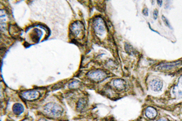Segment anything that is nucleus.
I'll return each instance as SVG.
<instances>
[{
    "mask_svg": "<svg viewBox=\"0 0 182 121\" xmlns=\"http://www.w3.org/2000/svg\"><path fill=\"white\" fill-rule=\"evenodd\" d=\"M46 114L51 118H59L63 113L62 108L55 103H49L44 107Z\"/></svg>",
    "mask_w": 182,
    "mask_h": 121,
    "instance_id": "f257e3e1",
    "label": "nucleus"
},
{
    "mask_svg": "<svg viewBox=\"0 0 182 121\" xmlns=\"http://www.w3.org/2000/svg\"><path fill=\"white\" fill-rule=\"evenodd\" d=\"M70 31L71 33L75 37H79L81 35H83L84 31V27L82 23L79 21L73 23L71 25L70 27Z\"/></svg>",
    "mask_w": 182,
    "mask_h": 121,
    "instance_id": "f03ea898",
    "label": "nucleus"
},
{
    "mask_svg": "<svg viewBox=\"0 0 182 121\" xmlns=\"http://www.w3.org/2000/svg\"><path fill=\"white\" fill-rule=\"evenodd\" d=\"M88 76L92 80L95 82H99L106 78V73L101 70H95L88 73Z\"/></svg>",
    "mask_w": 182,
    "mask_h": 121,
    "instance_id": "7ed1b4c3",
    "label": "nucleus"
},
{
    "mask_svg": "<svg viewBox=\"0 0 182 121\" xmlns=\"http://www.w3.org/2000/svg\"><path fill=\"white\" fill-rule=\"evenodd\" d=\"M93 28L96 33L102 35L106 30V26L103 19L100 18H97L95 19L93 21Z\"/></svg>",
    "mask_w": 182,
    "mask_h": 121,
    "instance_id": "20e7f679",
    "label": "nucleus"
},
{
    "mask_svg": "<svg viewBox=\"0 0 182 121\" xmlns=\"http://www.w3.org/2000/svg\"><path fill=\"white\" fill-rule=\"evenodd\" d=\"M40 93L34 90L24 91L21 93V96H22V98L29 100L38 99L40 97Z\"/></svg>",
    "mask_w": 182,
    "mask_h": 121,
    "instance_id": "39448f33",
    "label": "nucleus"
},
{
    "mask_svg": "<svg viewBox=\"0 0 182 121\" xmlns=\"http://www.w3.org/2000/svg\"><path fill=\"white\" fill-rule=\"evenodd\" d=\"M182 61L175 62V63H165V64H160L157 67V69L159 70H170L173 68L180 66L182 64Z\"/></svg>",
    "mask_w": 182,
    "mask_h": 121,
    "instance_id": "423d86ee",
    "label": "nucleus"
},
{
    "mask_svg": "<svg viewBox=\"0 0 182 121\" xmlns=\"http://www.w3.org/2000/svg\"><path fill=\"white\" fill-rule=\"evenodd\" d=\"M150 86L151 87V89L154 91H160L163 87V84L162 82L158 79H154L151 81L150 84Z\"/></svg>",
    "mask_w": 182,
    "mask_h": 121,
    "instance_id": "0eeeda50",
    "label": "nucleus"
},
{
    "mask_svg": "<svg viewBox=\"0 0 182 121\" xmlns=\"http://www.w3.org/2000/svg\"><path fill=\"white\" fill-rule=\"evenodd\" d=\"M125 82L121 79H116L113 81V86L115 88L122 90L125 87Z\"/></svg>",
    "mask_w": 182,
    "mask_h": 121,
    "instance_id": "6e6552de",
    "label": "nucleus"
},
{
    "mask_svg": "<svg viewBox=\"0 0 182 121\" xmlns=\"http://www.w3.org/2000/svg\"><path fill=\"white\" fill-rule=\"evenodd\" d=\"M24 111V107L23 105L17 103L13 106V111L16 115L21 114Z\"/></svg>",
    "mask_w": 182,
    "mask_h": 121,
    "instance_id": "1a4fd4ad",
    "label": "nucleus"
},
{
    "mask_svg": "<svg viewBox=\"0 0 182 121\" xmlns=\"http://www.w3.org/2000/svg\"><path fill=\"white\" fill-rule=\"evenodd\" d=\"M146 115L149 119H154L157 116V111L152 107H148L146 110Z\"/></svg>",
    "mask_w": 182,
    "mask_h": 121,
    "instance_id": "9d476101",
    "label": "nucleus"
},
{
    "mask_svg": "<svg viewBox=\"0 0 182 121\" xmlns=\"http://www.w3.org/2000/svg\"><path fill=\"white\" fill-rule=\"evenodd\" d=\"M87 105V101L84 98L80 99L77 104V110L82 111L84 110Z\"/></svg>",
    "mask_w": 182,
    "mask_h": 121,
    "instance_id": "9b49d317",
    "label": "nucleus"
},
{
    "mask_svg": "<svg viewBox=\"0 0 182 121\" xmlns=\"http://www.w3.org/2000/svg\"><path fill=\"white\" fill-rule=\"evenodd\" d=\"M125 50L129 54H134V50L133 47L129 44H126Z\"/></svg>",
    "mask_w": 182,
    "mask_h": 121,
    "instance_id": "f8f14e48",
    "label": "nucleus"
},
{
    "mask_svg": "<svg viewBox=\"0 0 182 121\" xmlns=\"http://www.w3.org/2000/svg\"><path fill=\"white\" fill-rule=\"evenodd\" d=\"M80 82L77 81H74L69 84V87L70 88H78L80 86Z\"/></svg>",
    "mask_w": 182,
    "mask_h": 121,
    "instance_id": "ddd939ff",
    "label": "nucleus"
},
{
    "mask_svg": "<svg viewBox=\"0 0 182 121\" xmlns=\"http://www.w3.org/2000/svg\"><path fill=\"white\" fill-rule=\"evenodd\" d=\"M162 18H163V21L165 22V24H166V26H168V27H171V25H170V22H168V20L164 16H162Z\"/></svg>",
    "mask_w": 182,
    "mask_h": 121,
    "instance_id": "4468645a",
    "label": "nucleus"
},
{
    "mask_svg": "<svg viewBox=\"0 0 182 121\" xmlns=\"http://www.w3.org/2000/svg\"><path fill=\"white\" fill-rule=\"evenodd\" d=\"M153 14H154V18L155 19H157V16H158V14H159V12L157 10H155L154 12H153Z\"/></svg>",
    "mask_w": 182,
    "mask_h": 121,
    "instance_id": "2eb2a0df",
    "label": "nucleus"
},
{
    "mask_svg": "<svg viewBox=\"0 0 182 121\" xmlns=\"http://www.w3.org/2000/svg\"><path fill=\"white\" fill-rule=\"evenodd\" d=\"M143 14L145 15V16H148V10L146 9V8H145V9H143Z\"/></svg>",
    "mask_w": 182,
    "mask_h": 121,
    "instance_id": "dca6fc26",
    "label": "nucleus"
},
{
    "mask_svg": "<svg viewBox=\"0 0 182 121\" xmlns=\"http://www.w3.org/2000/svg\"><path fill=\"white\" fill-rule=\"evenodd\" d=\"M158 121H168V120L165 118H161Z\"/></svg>",
    "mask_w": 182,
    "mask_h": 121,
    "instance_id": "f3484780",
    "label": "nucleus"
},
{
    "mask_svg": "<svg viewBox=\"0 0 182 121\" xmlns=\"http://www.w3.org/2000/svg\"><path fill=\"white\" fill-rule=\"evenodd\" d=\"M157 3H159V4L160 6H161V3H162V1H157Z\"/></svg>",
    "mask_w": 182,
    "mask_h": 121,
    "instance_id": "a211bd4d",
    "label": "nucleus"
},
{
    "mask_svg": "<svg viewBox=\"0 0 182 121\" xmlns=\"http://www.w3.org/2000/svg\"><path fill=\"white\" fill-rule=\"evenodd\" d=\"M47 121V120H46V119H43H43H40V121Z\"/></svg>",
    "mask_w": 182,
    "mask_h": 121,
    "instance_id": "6ab92c4d",
    "label": "nucleus"
}]
</instances>
